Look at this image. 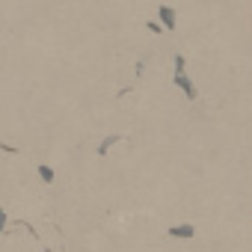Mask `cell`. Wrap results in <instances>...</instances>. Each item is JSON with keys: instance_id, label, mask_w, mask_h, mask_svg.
<instances>
[{"instance_id": "2", "label": "cell", "mask_w": 252, "mask_h": 252, "mask_svg": "<svg viewBox=\"0 0 252 252\" xmlns=\"http://www.w3.org/2000/svg\"><path fill=\"white\" fill-rule=\"evenodd\" d=\"M160 18L166 21V27H172V24H175V12H172V9H166V6L160 9Z\"/></svg>"}, {"instance_id": "4", "label": "cell", "mask_w": 252, "mask_h": 252, "mask_svg": "<svg viewBox=\"0 0 252 252\" xmlns=\"http://www.w3.org/2000/svg\"><path fill=\"white\" fill-rule=\"evenodd\" d=\"M42 178H45V181H51V178H54V172H51L48 166H42Z\"/></svg>"}, {"instance_id": "1", "label": "cell", "mask_w": 252, "mask_h": 252, "mask_svg": "<svg viewBox=\"0 0 252 252\" xmlns=\"http://www.w3.org/2000/svg\"><path fill=\"white\" fill-rule=\"evenodd\" d=\"M175 83H178V86H181V89H184V92H187L190 98H196V89H193V83H190V80H187V77L181 74V68H178V77H175Z\"/></svg>"}, {"instance_id": "3", "label": "cell", "mask_w": 252, "mask_h": 252, "mask_svg": "<svg viewBox=\"0 0 252 252\" xmlns=\"http://www.w3.org/2000/svg\"><path fill=\"white\" fill-rule=\"evenodd\" d=\"M172 234H178V237H193V225H181V228H172Z\"/></svg>"}]
</instances>
